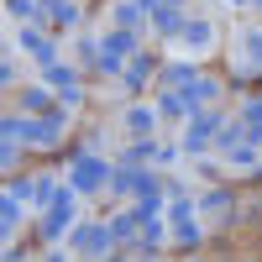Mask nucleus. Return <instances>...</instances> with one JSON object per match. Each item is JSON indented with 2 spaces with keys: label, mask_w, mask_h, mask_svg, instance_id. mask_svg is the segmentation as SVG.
Returning <instances> with one entry per match:
<instances>
[{
  "label": "nucleus",
  "mask_w": 262,
  "mask_h": 262,
  "mask_svg": "<svg viewBox=\"0 0 262 262\" xmlns=\"http://www.w3.org/2000/svg\"><path fill=\"white\" fill-rule=\"evenodd\" d=\"M0 137H16V142H32L42 152H58L63 137H69V105H53L48 116H6L0 121Z\"/></svg>",
  "instance_id": "obj_1"
},
{
  "label": "nucleus",
  "mask_w": 262,
  "mask_h": 262,
  "mask_svg": "<svg viewBox=\"0 0 262 262\" xmlns=\"http://www.w3.org/2000/svg\"><path fill=\"white\" fill-rule=\"evenodd\" d=\"M111 163L100 158V152H69V184L79 189V194H100V189H111Z\"/></svg>",
  "instance_id": "obj_2"
},
{
  "label": "nucleus",
  "mask_w": 262,
  "mask_h": 262,
  "mask_svg": "<svg viewBox=\"0 0 262 262\" xmlns=\"http://www.w3.org/2000/svg\"><path fill=\"white\" fill-rule=\"evenodd\" d=\"M111 247H116V231H111V221H79L74 231H69V252L74 257H111Z\"/></svg>",
  "instance_id": "obj_3"
},
{
  "label": "nucleus",
  "mask_w": 262,
  "mask_h": 262,
  "mask_svg": "<svg viewBox=\"0 0 262 262\" xmlns=\"http://www.w3.org/2000/svg\"><path fill=\"white\" fill-rule=\"evenodd\" d=\"M74 184H58V194H53V205L42 210V226H37V236L42 242H58V236H69L79 221H74Z\"/></svg>",
  "instance_id": "obj_4"
},
{
  "label": "nucleus",
  "mask_w": 262,
  "mask_h": 262,
  "mask_svg": "<svg viewBox=\"0 0 262 262\" xmlns=\"http://www.w3.org/2000/svg\"><path fill=\"white\" fill-rule=\"evenodd\" d=\"M226 126V111H200V116H189V131H184V158H200L205 147H215V131Z\"/></svg>",
  "instance_id": "obj_5"
},
{
  "label": "nucleus",
  "mask_w": 262,
  "mask_h": 262,
  "mask_svg": "<svg viewBox=\"0 0 262 262\" xmlns=\"http://www.w3.org/2000/svg\"><path fill=\"white\" fill-rule=\"evenodd\" d=\"M168 226H173V242L179 247H200V221H194V200H173L168 205Z\"/></svg>",
  "instance_id": "obj_6"
},
{
  "label": "nucleus",
  "mask_w": 262,
  "mask_h": 262,
  "mask_svg": "<svg viewBox=\"0 0 262 262\" xmlns=\"http://www.w3.org/2000/svg\"><path fill=\"white\" fill-rule=\"evenodd\" d=\"M221 90H226V84L215 79V74H200V79H194L189 90H184V105H189V116H200V111H210V105L221 100Z\"/></svg>",
  "instance_id": "obj_7"
},
{
  "label": "nucleus",
  "mask_w": 262,
  "mask_h": 262,
  "mask_svg": "<svg viewBox=\"0 0 262 262\" xmlns=\"http://www.w3.org/2000/svg\"><path fill=\"white\" fill-rule=\"evenodd\" d=\"M152 69H158V58L152 53H137V58H126V69H121V84H126V95H142L147 90V79Z\"/></svg>",
  "instance_id": "obj_8"
},
{
  "label": "nucleus",
  "mask_w": 262,
  "mask_h": 262,
  "mask_svg": "<svg viewBox=\"0 0 262 262\" xmlns=\"http://www.w3.org/2000/svg\"><path fill=\"white\" fill-rule=\"evenodd\" d=\"M152 158H163V142H158V137H131V142L116 152V163H126V168H142V163H152Z\"/></svg>",
  "instance_id": "obj_9"
},
{
  "label": "nucleus",
  "mask_w": 262,
  "mask_h": 262,
  "mask_svg": "<svg viewBox=\"0 0 262 262\" xmlns=\"http://www.w3.org/2000/svg\"><path fill=\"white\" fill-rule=\"evenodd\" d=\"M111 21L126 27V32H147V27H152V16H147L142 0H116V6H111Z\"/></svg>",
  "instance_id": "obj_10"
},
{
  "label": "nucleus",
  "mask_w": 262,
  "mask_h": 262,
  "mask_svg": "<svg viewBox=\"0 0 262 262\" xmlns=\"http://www.w3.org/2000/svg\"><path fill=\"white\" fill-rule=\"evenodd\" d=\"M100 48H105V53H116V58L126 63V58H137V53H142V32H126V27H111V32L100 37Z\"/></svg>",
  "instance_id": "obj_11"
},
{
  "label": "nucleus",
  "mask_w": 262,
  "mask_h": 262,
  "mask_svg": "<svg viewBox=\"0 0 262 262\" xmlns=\"http://www.w3.org/2000/svg\"><path fill=\"white\" fill-rule=\"evenodd\" d=\"M42 84H48V90H84V74L79 69H69V63H42Z\"/></svg>",
  "instance_id": "obj_12"
},
{
  "label": "nucleus",
  "mask_w": 262,
  "mask_h": 262,
  "mask_svg": "<svg viewBox=\"0 0 262 262\" xmlns=\"http://www.w3.org/2000/svg\"><path fill=\"white\" fill-rule=\"evenodd\" d=\"M37 11L48 16V21H53L58 32H69V27H79V6H74V0H37Z\"/></svg>",
  "instance_id": "obj_13"
},
{
  "label": "nucleus",
  "mask_w": 262,
  "mask_h": 262,
  "mask_svg": "<svg viewBox=\"0 0 262 262\" xmlns=\"http://www.w3.org/2000/svg\"><path fill=\"white\" fill-rule=\"evenodd\" d=\"M142 226H147V221H142V210H137V205H126V210H116V215H111L116 242H137V236H142Z\"/></svg>",
  "instance_id": "obj_14"
},
{
  "label": "nucleus",
  "mask_w": 262,
  "mask_h": 262,
  "mask_svg": "<svg viewBox=\"0 0 262 262\" xmlns=\"http://www.w3.org/2000/svg\"><path fill=\"white\" fill-rule=\"evenodd\" d=\"M194 210H200V215H215V221H231V215H236V194H231V189H210Z\"/></svg>",
  "instance_id": "obj_15"
},
{
  "label": "nucleus",
  "mask_w": 262,
  "mask_h": 262,
  "mask_svg": "<svg viewBox=\"0 0 262 262\" xmlns=\"http://www.w3.org/2000/svg\"><path fill=\"white\" fill-rule=\"evenodd\" d=\"M184 21H189V16H184V0H173V6H163L158 16H152V32H158V37H179Z\"/></svg>",
  "instance_id": "obj_16"
},
{
  "label": "nucleus",
  "mask_w": 262,
  "mask_h": 262,
  "mask_svg": "<svg viewBox=\"0 0 262 262\" xmlns=\"http://www.w3.org/2000/svg\"><path fill=\"white\" fill-rule=\"evenodd\" d=\"M158 131V111L152 105H131L126 111V137H152Z\"/></svg>",
  "instance_id": "obj_17"
},
{
  "label": "nucleus",
  "mask_w": 262,
  "mask_h": 262,
  "mask_svg": "<svg viewBox=\"0 0 262 262\" xmlns=\"http://www.w3.org/2000/svg\"><path fill=\"white\" fill-rule=\"evenodd\" d=\"M194 79H200V69H194V63H163V74H158L163 90H189Z\"/></svg>",
  "instance_id": "obj_18"
},
{
  "label": "nucleus",
  "mask_w": 262,
  "mask_h": 262,
  "mask_svg": "<svg viewBox=\"0 0 262 262\" xmlns=\"http://www.w3.org/2000/svg\"><path fill=\"white\" fill-rule=\"evenodd\" d=\"M179 42H184V48H210V42H215V27H210V21H200V16H189L184 32H179Z\"/></svg>",
  "instance_id": "obj_19"
},
{
  "label": "nucleus",
  "mask_w": 262,
  "mask_h": 262,
  "mask_svg": "<svg viewBox=\"0 0 262 262\" xmlns=\"http://www.w3.org/2000/svg\"><path fill=\"white\" fill-rule=\"evenodd\" d=\"M21 48H27L32 58H42V63H58V58H53V42H48L42 27H21Z\"/></svg>",
  "instance_id": "obj_20"
},
{
  "label": "nucleus",
  "mask_w": 262,
  "mask_h": 262,
  "mask_svg": "<svg viewBox=\"0 0 262 262\" xmlns=\"http://www.w3.org/2000/svg\"><path fill=\"white\" fill-rule=\"evenodd\" d=\"M48 111H53L48 84H32V90H21V116H48Z\"/></svg>",
  "instance_id": "obj_21"
},
{
  "label": "nucleus",
  "mask_w": 262,
  "mask_h": 262,
  "mask_svg": "<svg viewBox=\"0 0 262 262\" xmlns=\"http://www.w3.org/2000/svg\"><path fill=\"white\" fill-rule=\"evenodd\" d=\"M158 116H163V121H189L184 90H163V95H158Z\"/></svg>",
  "instance_id": "obj_22"
},
{
  "label": "nucleus",
  "mask_w": 262,
  "mask_h": 262,
  "mask_svg": "<svg viewBox=\"0 0 262 262\" xmlns=\"http://www.w3.org/2000/svg\"><path fill=\"white\" fill-rule=\"evenodd\" d=\"M16 226H21V200L6 189V194H0V231H6V236H16Z\"/></svg>",
  "instance_id": "obj_23"
},
{
  "label": "nucleus",
  "mask_w": 262,
  "mask_h": 262,
  "mask_svg": "<svg viewBox=\"0 0 262 262\" xmlns=\"http://www.w3.org/2000/svg\"><path fill=\"white\" fill-rule=\"evenodd\" d=\"M137 179H142V168H126V163H116V173H111V189H105V194H137Z\"/></svg>",
  "instance_id": "obj_24"
},
{
  "label": "nucleus",
  "mask_w": 262,
  "mask_h": 262,
  "mask_svg": "<svg viewBox=\"0 0 262 262\" xmlns=\"http://www.w3.org/2000/svg\"><path fill=\"white\" fill-rule=\"evenodd\" d=\"M53 194H58V179H53V173H37V184H32V200H37L42 210H48V205H53Z\"/></svg>",
  "instance_id": "obj_25"
},
{
  "label": "nucleus",
  "mask_w": 262,
  "mask_h": 262,
  "mask_svg": "<svg viewBox=\"0 0 262 262\" xmlns=\"http://www.w3.org/2000/svg\"><path fill=\"white\" fill-rule=\"evenodd\" d=\"M242 48H247V63L262 74V32H257V27H252V32H242Z\"/></svg>",
  "instance_id": "obj_26"
},
{
  "label": "nucleus",
  "mask_w": 262,
  "mask_h": 262,
  "mask_svg": "<svg viewBox=\"0 0 262 262\" xmlns=\"http://www.w3.org/2000/svg\"><path fill=\"white\" fill-rule=\"evenodd\" d=\"M137 210H142V221H163V194H142V200H137Z\"/></svg>",
  "instance_id": "obj_27"
},
{
  "label": "nucleus",
  "mask_w": 262,
  "mask_h": 262,
  "mask_svg": "<svg viewBox=\"0 0 262 262\" xmlns=\"http://www.w3.org/2000/svg\"><path fill=\"white\" fill-rule=\"evenodd\" d=\"M79 63H84V69H95V63H100V42H95V37H79Z\"/></svg>",
  "instance_id": "obj_28"
},
{
  "label": "nucleus",
  "mask_w": 262,
  "mask_h": 262,
  "mask_svg": "<svg viewBox=\"0 0 262 262\" xmlns=\"http://www.w3.org/2000/svg\"><path fill=\"white\" fill-rule=\"evenodd\" d=\"M32 11H37V0H6V16L11 21H27Z\"/></svg>",
  "instance_id": "obj_29"
},
{
  "label": "nucleus",
  "mask_w": 262,
  "mask_h": 262,
  "mask_svg": "<svg viewBox=\"0 0 262 262\" xmlns=\"http://www.w3.org/2000/svg\"><path fill=\"white\" fill-rule=\"evenodd\" d=\"M32 184H37V179H21V173H11V179H6V189L16 194V200H32Z\"/></svg>",
  "instance_id": "obj_30"
},
{
  "label": "nucleus",
  "mask_w": 262,
  "mask_h": 262,
  "mask_svg": "<svg viewBox=\"0 0 262 262\" xmlns=\"http://www.w3.org/2000/svg\"><path fill=\"white\" fill-rule=\"evenodd\" d=\"M16 158H21V142H16V137H6V142H0V163H6V173L16 168Z\"/></svg>",
  "instance_id": "obj_31"
},
{
  "label": "nucleus",
  "mask_w": 262,
  "mask_h": 262,
  "mask_svg": "<svg viewBox=\"0 0 262 262\" xmlns=\"http://www.w3.org/2000/svg\"><path fill=\"white\" fill-rule=\"evenodd\" d=\"M242 121H252V126H262V95H252V100L242 105Z\"/></svg>",
  "instance_id": "obj_32"
},
{
  "label": "nucleus",
  "mask_w": 262,
  "mask_h": 262,
  "mask_svg": "<svg viewBox=\"0 0 262 262\" xmlns=\"http://www.w3.org/2000/svg\"><path fill=\"white\" fill-rule=\"evenodd\" d=\"M142 6H147V16H158L163 6H173V0H142Z\"/></svg>",
  "instance_id": "obj_33"
},
{
  "label": "nucleus",
  "mask_w": 262,
  "mask_h": 262,
  "mask_svg": "<svg viewBox=\"0 0 262 262\" xmlns=\"http://www.w3.org/2000/svg\"><path fill=\"white\" fill-rule=\"evenodd\" d=\"M69 257H74V252H53V257H48V262H69Z\"/></svg>",
  "instance_id": "obj_34"
},
{
  "label": "nucleus",
  "mask_w": 262,
  "mask_h": 262,
  "mask_svg": "<svg viewBox=\"0 0 262 262\" xmlns=\"http://www.w3.org/2000/svg\"><path fill=\"white\" fill-rule=\"evenodd\" d=\"M105 262H131V257H105Z\"/></svg>",
  "instance_id": "obj_35"
},
{
  "label": "nucleus",
  "mask_w": 262,
  "mask_h": 262,
  "mask_svg": "<svg viewBox=\"0 0 262 262\" xmlns=\"http://www.w3.org/2000/svg\"><path fill=\"white\" fill-rule=\"evenodd\" d=\"M247 6H257V11H262V0H247Z\"/></svg>",
  "instance_id": "obj_36"
},
{
  "label": "nucleus",
  "mask_w": 262,
  "mask_h": 262,
  "mask_svg": "<svg viewBox=\"0 0 262 262\" xmlns=\"http://www.w3.org/2000/svg\"><path fill=\"white\" fill-rule=\"evenodd\" d=\"M147 262H158V257H147Z\"/></svg>",
  "instance_id": "obj_37"
},
{
  "label": "nucleus",
  "mask_w": 262,
  "mask_h": 262,
  "mask_svg": "<svg viewBox=\"0 0 262 262\" xmlns=\"http://www.w3.org/2000/svg\"><path fill=\"white\" fill-rule=\"evenodd\" d=\"M6 262H16V257H6Z\"/></svg>",
  "instance_id": "obj_38"
}]
</instances>
